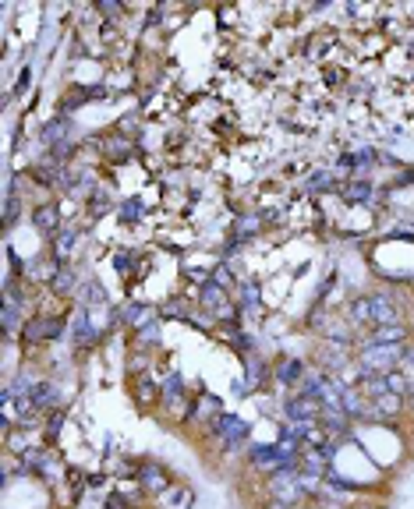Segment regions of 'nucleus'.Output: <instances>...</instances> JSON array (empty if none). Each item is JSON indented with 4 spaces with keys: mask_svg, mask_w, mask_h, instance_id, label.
Returning a JSON list of instances; mask_svg holds the SVG:
<instances>
[{
    "mask_svg": "<svg viewBox=\"0 0 414 509\" xmlns=\"http://www.w3.org/2000/svg\"><path fill=\"white\" fill-rule=\"evenodd\" d=\"M223 297H227V287H220L216 279H205V283H202V290H198V304H202V308H209V311L216 315L220 308H227Z\"/></svg>",
    "mask_w": 414,
    "mask_h": 509,
    "instance_id": "423d86ee",
    "label": "nucleus"
},
{
    "mask_svg": "<svg viewBox=\"0 0 414 509\" xmlns=\"http://www.w3.org/2000/svg\"><path fill=\"white\" fill-rule=\"evenodd\" d=\"M304 184H308V191H326V188H333V174L330 170H316Z\"/></svg>",
    "mask_w": 414,
    "mask_h": 509,
    "instance_id": "6ab92c4d",
    "label": "nucleus"
},
{
    "mask_svg": "<svg viewBox=\"0 0 414 509\" xmlns=\"http://www.w3.org/2000/svg\"><path fill=\"white\" fill-rule=\"evenodd\" d=\"M263 371H266V364H263V361H258V357H248V382H251V385H258Z\"/></svg>",
    "mask_w": 414,
    "mask_h": 509,
    "instance_id": "4be33fe9",
    "label": "nucleus"
},
{
    "mask_svg": "<svg viewBox=\"0 0 414 509\" xmlns=\"http://www.w3.org/2000/svg\"><path fill=\"white\" fill-rule=\"evenodd\" d=\"M85 301H89V304H107V294H103V287H99L96 279L85 283Z\"/></svg>",
    "mask_w": 414,
    "mask_h": 509,
    "instance_id": "412c9836",
    "label": "nucleus"
},
{
    "mask_svg": "<svg viewBox=\"0 0 414 509\" xmlns=\"http://www.w3.org/2000/svg\"><path fill=\"white\" fill-rule=\"evenodd\" d=\"M57 332H61V318H32V322L22 329V339H29V344H39V339L57 336Z\"/></svg>",
    "mask_w": 414,
    "mask_h": 509,
    "instance_id": "39448f33",
    "label": "nucleus"
},
{
    "mask_svg": "<svg viewBox=\"0 0 414 509\" xmlns=\"http://www.w3.org/2000/svg\"><path fill=\"white\" fill-rule=\"evenodd\" d=\"M57 205L54 202H46V205H39L36 212H32V223H36V230L39 234H57Z\"/></svg>",
    "mask_w": 414,
    "mask_h": 509,
    "instance_id": "6e6552de",
    "label": "nucleus"
},
{
    "mask_svg": "<svg viewBox=\"0 0 414 509\" xmlns=\"http://www.w3.org/2000/svg\"><path fill=\"white\" fill-rule=\"evenodd\" d=\"M142 481H145V488H152V492H163V488H167V474H163L156 464H145V467H142Z\"/></svg>",
    "mask_w": 414,
    "mask_h": 509,
    "instance_id": "2eb2a0df",
    "label": "nucleus"
},
{
    "mask_svg": "<svg viewBox=\"0 0 414 509\" xmlns=\"http://www.w3.org/2000/svg\"><path fill=\"white\" fill-rule=\"evenodd\" d=\"M142 212H145V205H138V202H124V205H121V216H124V219H138Z\"/></svg>",
    "mask_w": 414,
    "mask_h": 509,
    "instance_id": "5701e85b",
    "label": "nucleus"
},
{
    "mask_svg": "<svg viewBox=\"0 0 414 509\" xmlns=\"http://www.w3.org/2000/svg\"><path fill=\"white\" fill-rule=\"evenodd\" d=\"M96 336H99V332H96V325L89 322V311H82V315L75 318V339H78V344H85V347H89Z\"/></svg>",
    "mask_w": 414,
    "mask_h": 509,
    "instance_id": "4468645a",
    "label": "nucleus"
},
{
    "mask_svg": "<svg viewBox=\"0 0 414 509\" xmlns=\"http://www.w3.org/2000/svg\"><path fill=\"white\" fill-rule=\"evenodd\" d=\"M121 318H124L128 325H135V329H145V325L152 322V308H149V304L131 301V304H124V308H121Z\"/></svg>",
    "mask_w": 414,
    "mask_h": 509,
    "instance_id": "9d476101",
    "label": "nucleus"
},
{
    "mask_svg": "<svg viewBox=\"0 0 414 509\" xmlns=\"http://www.w3.org/2000/svg\"><path fill=\"white\" fill-rule=\"evenodd\" d=\"M407 339V329L400 325V322H393V325H379L376 329V339L372 344H404Z\"/></svg>",
    "mask_w": 414,
    "mask_h": 509,
    "instance_id": "ddd939ff",
    "label": "nucleus"
},
{
    "mask_svg": "<svg viewBox=\"0 0 414 509\" xmlns=\"http://www.w3.org/2000/svg\"><path fill=\"white\" fill-rule=\"evenodd\" d=\"M181 396H184V382H181V375H170L163 385V400L174 407V404H181Z\"/></svg>",
    "mask_w": 414,
    "mask_h": 509,
    "instance_id": "a211bd4d",
    "label": "nucleus"
},
{
    "mask_svg": "<svg viewBox=\"0 0 414 509\" xmlns=\"http://www.w3.org/2000/svg\"><path fill=\"white\" fill-rule=\"evenodd\" d=\"M216 435L223 438V445H237L244 435H248V425L241 421V418H234V414H223V418H216Z\"/></svg>",
    "mask_w": 414,
    "mask_h": 509,
    "instance_id": "20e7f679",
    "label": "nucleus"
},
{
    "mask_svg": "<svg viewBox=\"0 0 414 509\" xmlns=\"http://www.w3.org/2000/svg\"><path fill=\"white\" fill-rule=\"evenodd\" d=\"M301 371H304V364H301L297 357H287V361H280V368H276V378H280L283 385H290V382H301V378H304Z\"/></svg>",
    "mask_w": 414,
    "mask_h": 509,
    "instance_id": "f8f14e48",
    "label": "nucleus"
},
{
    "mask_svg": "<svg viewBox=\"0 0 414 509\" xmlns=\"http://www.w3.org/2000/svg\"><path fill=\"white\" fill-rule=\"evenodd\" d=\"M319 509H340V506H333V502H323V506H319Z\"/></svg>",
    "mask_w": 414,
    "mask_h": 509,
    "instance_id": "c85d7f7f",
    "label": "nucleus"
},
{
    "mask_svg": "<svg viewBox=\"0 0 414 509\" xmlns=\"http://www.w3.org/2000/svg\"><path fill=\"white\" fill-rule=\"evenodd\" d=\"M138 396H142V404H152V396H156V389H152L149 382H142V385H138Z\"/></svg>",
    "mask_w": 414,
    "mask_h": 509,
    "instance_id": "a878e982",
    "label": "nucleus"
},
{
    "mask_svg": "<svg viewBox=\"0 0 414 509\" xmlns=\"http://www.w3.org/2000/svg\"><path fill=\"white\" fill-rule=\"evenodd\" d=\"M160 339V322H149L145 329H138V347H156Z\"/></svg>",
    "mask_w": 414,
    "mask_h": 509,
    "instance_id": "aec40b11",
    "label": "nucleus"
},
{
    "mask_svg": "<svg viewBox=\"0 0 414 509\" xmlns=\"http://www.w3.org/2000/svg\"><path fill=\"white\" fill-rule=\"evenodd\" d=\"M50 283H54V290H57V294H68V290H75V269L61 265V269L54 272V279H50Z\"/></svg>",
    "mask_w": 414,
    "mask_h": 509,
    "instance_id": "f3484780",
    "label": "nucleus"
},
{
    "mask_svg": "<svg viewBox=\"0 0 414 509\" xmlns=\"http://www.w3.org/2000/svg\"><path fill=\"white\" fill-rule=\"evenodd\" d=\"M99 11H103V15H110V18H117V15H121V4H117V0H103Z\"/></svg>",
    "mask_w": 414,
    "mask_h": 509,
    "instance_id": "393cba45",
    "label": "nucleus"
},
{
    "mask_svg": "<svg viewBox=\"0 0 414 509\" xmlns=\"http://www.w3.org/2000/svg\"><path fill=\"white\" fill-rule=\"evenodd\" d=\"M163 315H170V318H184V301H167V304H163Z\"/></svg>",
    "mask_w": 414,
    "mask_h": 509,
    "instance_id": "b1692460",
    "label": "nucleus"
},
{
    "mask_svg": "<svg viewBox=\"0 0 414 509\" xmlns=\"http://www.w3.org/2000/svg\"><path fill=\"white\" fill-rule=\"evenodd\" d=\"M343 198H347V202H369V198H372V184L357 177V181H350V184L343 188Z\"/></svg>",
    "mask_w": 414,
    "mask_h": 509,
    "instance_id": "dca6fc26",
    "label": "nucleus"
},
{
    "mask_svg": "<svg viewBox=\"0 0 414 509\" xmlns=\"http://www.w3.org/2000/svg\"><path fill=\"white\" fill-rule=\"evenodd\" d=\"M407 392H411V407H414V385H411V389H407Z\"/></svg>",
    "mask_w": 414,
    "mask_h": 509,
    "instance_id": "c756f323",
    "label": "nucleus"
},
{
    "mask_svg": "<svg viewBox=\"0 0 414 509\" xmlns=\"http://www.w3.org/2000/svg\"><path fill=\"white\" fill-rule=\"evenodd\" d=\"M400 357H404V344H365V351H361L365 378L369 375H390Z\"/></svg>",
    "mask_w": 414,
    "mask_h": 509,
    "instance_id": "f257e3e1",
    "label": "nucleus"
},
{
    "mask_svg": "<svg viewBox=\"0 0 414 509\" xmlns=\"http://www.w3.org/2000/svg\"><path fill=\"white\" fill-rule=\"evenodd\" d=\"M32 407H39V411H50V407H57L61 404V389L54 385V382H36V389H32Z\"/></svg>",
    "mask_w": 414,
    "mask_h": 509,
    "instance_id": "0eeeda50",
    "label": "nucleus"
},
{
    "mask_svg": "<svg viewBox=\"0 0 414 509\" xmlns=\"http://www.w3.org/2000/svg\"><path fill=\"white\" fill-rule=\"evenodd\" d=\"M301 488H304V481H301V474H297L294 467H283V471H276V474L269 478V492H273L280 502H294Z\"/></svg>",
    "mask_w": 414,
    "mask_h": 509,
    "instance_id": "f03ea898",
    "label": "nucleus"
},
{
    "mask_svg": "<svg viewBox=\"0 0 414 509\" xmlns=\"http://www.w3.org/2000/svg\"><path fill=\"white\" fill-rule=\"evenodd\" d=\"M15 212H18V202H15V198H8V202H4V219L11 223V219H15Z\"/></svg>",
    "mask_w": 414,
    "mask_h": 509,
    "instance_id": "bb28decb",
    "label": "nucleus"
},
{
    "mask_svg": "<svg viewBox=\"0 0 414 509\" xmlns=\"http://www.w3.org/2000/svg\"><path fill=\"white\" fill-rule=\"evenodd\" d=\"M241 301H244V304H248V301H258V290H255V287H244V290H241Z\"/></svg>",
    "mask_w": 414,
    "mask_h": 509,
    "instance_id": "cd10ccee",
    "label": "nucleus"
},
{
    "mask_svg": "<svg viewBox=\"0 0 414 509\" xmlns=\"http://www.w3.org/2000/svg\"><path fill=\"white\" fill-rule=\"evenodd\" d=\"M283 411H287L290 421L301 425V421H316V418L323 414V404H319V400H308V396H294V400H287Z\"/></svg>",
    "mask_w": 414,
    "mask_h": 509,
    "instance_id": "7ed1b4c3",
    "label": "nucleus"
},
{
    "mask_svg": "<svg viewBox=\"0 0 414 509\" xmlns=\"http://www.w3.org/2000/svg\"><path fill=\"white\" fill-rule=\"evenodd\" d=\"M78 237H82V230H57V237H54V255L57 258H68L71 251H75V244H78Z\"/></svg>",
    "mask_w": 414,
    "mask_h": 509,
    "instance_id": "9b49d317",
    "label": "nucleus"
},
{
    "mask_svg": "<svg viewBox=\"0 0 414 509\" xmlns=\"http://www.w3.org/2000/svg\"><path fill=\"white\" fill-rule=\"evenodd\" d=\"M369 301H372V322H376V325H393V322H400V315H397V308H393V301H390L386 294L369 297Z\"/></svg>",
    "mask_w": 414,
    "mask_h": 509,
    "instance_id": "1a4fd4ad",
    "label": "nucleus"
}]
</instances>
